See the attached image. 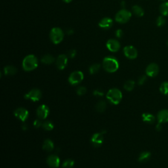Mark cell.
<instances>
[{
  "mask_svg": "<svg viewBox=\"0 0 168 168\" xmlns=\"http://www.w3.org/2000/svg\"><path fill=\"white\" fill-rule=\"evenodd\" d=\"M93 95L95 96H97V97H103L104 96V91L101 89H96L93 91Z\"/></svg>",
  "mask_w": 168,
  "mask_h": 168,
  "instance_id": "33",
  "label": "cell"
},
{
  "mask_svg": "<svg viewBox=\"0 0 168 168\" xmlns=\"http://www.w3.org/2000/svg\"><path fill=\"white\" fill-rule=\"evenodd\" d=\"M68 64V57L66 55H60L56 59V66L60 70H63Z\"/></svg>",
  "mask_w": 168,
  "mask_h": 168,
  "instance_id": "12",
  "label": "cell"
},
{
  "mask_svg": "<svg viewBox=\"0 0 168 168\" xmlns=\"http://www.w3.org/2000/svg\"><path fill=\"white\" fill-rule=\"evenodd\" d=\"M160 12L164 17H168V2H164L160 6Z\"/></svg>",
  "mask_w": 168,
  "mask_h": 168,
  "instance_id": "24",
  "label": "cell"
},
{
  "mask_svg": "<svg viewBox=\"0 0 168 168\" xmlns=\"http://www.w3.org/2000/svg\"><path fill=\"white\" fill-rule=\"evenodd\" d=\"M74 165V162L71 159L66 160L63 162L62 167L63 168H72Z\"/></svg>",
  "mask_w": 168,
  "mask_h": 168,
  "instance_id": "30",
  "label": "cell"
},
{
  "mask_svg": "<svg viewBox=\"0 0 168 168\" xmlns=\"http://www.w3.org/2000/svg\"><path fill=\"white\" fill-rule=\"evenodd\" d=\"M86 92H87V89L85 87H83V86L79 87L77 89V90H76V93H77L78 95H79V96L85 95L86 93Z\"/></svg>",
  "mask_w": 168,
  "mask_h": 168,
  "instance_id": "32",
  "label": "cell"
},
{
  "mask_svg": "<svg viewBox=\"0 0 168 168\" xmlns=\"http://www.w3.org/2000/svg\"><path fill=\"white\" fill-rule=\"evenodd\" d=\"M106 48L110 51L115 53L120 49V43L117 40L110 39L106 42Z\"/></svg>",
  "mask_w": 168,
  "mask_h": 168,
  "instance_id": "13",
  "label": "cell"
},
{
  "mask_svg": "<svg viewBox=\"0 0 168 168\" xmlns=\"http://www.w3.org/2000/svg\"><path fill=\"white\" fill-rule=\"evenodd\" d=\"M63 2H64L65 3H70L72 0H63Z\"/></svg>",
  "mask_w": 168,
  "mask_h": 168,
  "instance_id": "41",
  "label": "cell"
},
{
  "mask_svg": "<svg viewBox=\"0 0 168 168\" xmlns=\"http://www.w3.org/2000/svg\"><path fill=\"white\" fill-rule=\"evenodd\" d=\"M73 33H74L73 30H68V31H67V34H68V35H71Z\"/></svg>",
  "mask_w": 168,
  "mask_h": 168,
  "instance_id": "40",
  "label": "cell"
},
{
  "mask_svg": "<svg viewBox=\"0 0 168 168\" xmlns=\"http://www.w3.org/2000/svg\"><path fill=\"white\" fill-rule=\"evenodd\" d=\"M14 115L22 122H25L29 116V112L24 108H18L14 110Z\"/></svg>",
  "mask_w": 168,
  "mask_h": 168,
  "instance_id": "11",
  "label": "cell"
},
{
  "mask_svg": "<svg viewBox=\"0 0 168 168\" xmlns=\"http://www.w3.org/2000/svg\"><path fill=\"white\" fill-rule=\"evenodd\" d=\"M84 76L82 72L81 71H75L71 73L69 78H68V81L72 86H76L81 83L83 80Z\"/></svg>",
  "mask_w": 168,
  "mask_h": 168,
  "instance_id": "6",
  "label": "cell"
},
{
  "mask_svg": "<svg viewBox=\"0 0 168 168\" xmlns=\"http://www.w3.org/2000/svg\"><path fill=\"white\" fill-rule=\"evenodd\" d=\"M160 90L161 91V93L167 95H168V81H164L163 82L161 86H160Z\"/></svg>",
  "mask_w": 168,
  "mask_h": 168,
  "instance_id": "29",
  "label": "cell"
},
{
  "mask_svg": "<svg viewBox=\"0 0 168 168\" xmlns=\"http://www.w3.org/2000/svg\"><path fill=\"white\" fill-rule=\"evenodd\" d=\"M159 72V66L156 63L150 64L146 68V74L150 77H155Z\"/></svg>",
  "mask_w": 168,
  "mask_h": 168,
  "instance_id": "14",
  "label": "cell"
},
{
  "mask_svg": "<svg viewBox=\"0 0 168 168\" xmlns=\"http://www.w3.org/2000/svg\"><path fill=\"white\" fill-rule=\"evenodd\" d=\"M26 99H29L33 102H36L40 101L42 98V92L40 89H33L30 90L28 93L25 95Z\"/></svg>",
  "mask_w": 168,
  "mask_h": 168,
  "instance_id": "7",
  "label": "cell"
},
{
  "mask_svg": "<svg viewBox=\"0 0 168 168\" xmlns=\"http://www.w3.org/2000/svg\"><path fill=\"white\" fill-rule=\"evenodd\" d=\"M165 21L166 20L165 17L163 16V15H161V16H159L156 19V25L159 27L163 26L165 24Z\"/></svg>",
  "mask_w": 168,
  "mask_h": 168,
  "instance_id": "31",
  "label": "cell"
},
{
  "mask_svg": "<svg viewBox=\"0 0 168 168\" xmlns=\"http://www.w3.org/2000/svg\"><path fill=\"white\" fill-rule=\"evenodd\" d=\"M49 37L53 43L56 45L59 44L64 39V32L62 29L58 27H55L51 30Z\"/></svg>",
  "mask_w": 168,
  "mask_h": 168,
  "instance_id": "4",
  "label": "cell"
},
{
  "mask_svg": "<svg viewBox=\"0 0 168 168\" xmlns=\"http://www.w3.org/2000/svg\"><path fill=\"white\" fill-rule=\"evenodd\" d=\"M146 80H147V76H144V75L141 76V77H139V78L138 80V84L140 86H142L144 83V82L146 81Z\"/></svg>",
  "mask_w": 168,
  "mask_h": 168,
  "instance_id": "34",
  "label": "cell"
},
{
  "mask_svg": "<svg viewBox=\"0 0 168 168\" xmlns=\"http://www.w3.org/2000/svg\"><path fill=\"white\" fill-rule=\"evenodd\" d=\"M104 141V136L103 133H96L93 135L91 139V144L95 148L101 147Z\"/></svg>",
  "mask_w": 168,
  "mask_h": 168,
  "instance_id": "9",
  "label": "cell"
},
{
  "mask_svg": "<svg viewBox=\"0 0 168 168\" xmlns=\"http://www.w3.org/2000/svg\"><path fill=\"white\" fill-rule=\"evenodd\" d=\"M38 66L37 57L34 55L26 56L22 60V68L25 71L30 72L35 70Z\"/></svg>",
  "mask_w": 168,
  "mask_h": 168,
  "instance_id": "2",
  "label": "cell"
},
{
  "mask_svg": "<svg viewBox=\"0 0 168 168\" xmlns=\"http://www.w3.org/2000/svg\"><path fill=\"white\" fill-rule=\"evenodd\" d=\"M115 34H116V36L117 37L121 38V37H122V36H123L124 32H123V31H122V30L118 29V30H116V32Z\"/></svg>",
  "mask_w": 168,
  "mask_h": 168,
  "instance_id": "37",
  "label": "cell"
},
{
  "mask_svg": "<svg viewBox=\"0 0 168 168\" xmlns=\"http://www.w3.org/2000/svg\"><path fill=\"white\" fill-rule=\"evenodd\" d=\"M158 123H166L168 122V110L164 109L160 110L157 115Z\"/></svg>",
  "mask_w": 168,
  "mask_h": 168,
  "instance_id": "17",
  "label": "cell"
},
{
  "mask_svg": "<svg viewBox=\"0 0 168 168\" xmlns=\"http://www.w3.org/2000/svg\"><path fill=\"white\" fill-rule=\"evenodd\" d=\"M106 108V102L104 101H100L99 102H98V103L96 104L95 106V109L98 112H100V113H103L105 111Z\"/></svg>",
  "mask_w": 168,
  "mask_h": 168,
  "instance_id": "25",
  "label": "cell"
},
{
  "mask_svg": "<svg viewBox=\"0 0 168 168\" xmlns=\"http://www.w3.org/2000/svg\"><path fill=\"white\" fill-rule=\"evenodd\" d=\"M162 128V124L161 123H158L157 125H156V129L158 131H160Z\"/></svg>",
  "mask_w": 168,
  "mask_h": 168,
  "instance_id": "38",
  "label": "cell"
},
{
  "mask_svg": "<svg viewBox=\"0 0 168 168\" xmlns=\"http://www.w3.org/2000/svg\"><path fill=\"white\" fill-rule=\"evenodd\" d=\"M22 128L24 129V130H26V129H28V126L25 124H24L22 126Z\"/></svg>",
  "mask_w": 168,
  "mask_h": 168,
  "instance_id": "39",
  "label": "cell"
},
{
  "mask_svg": "<svg viewBox=\"0 0 168 168\" xmlns=\"http://www.w3.org/2000/svg\"><path fill=\"white\" fill-rule=\"evenodd\" d=\"M55 60V58L49 54L45 55L41 59L42 63L44 64H51L53 63H54Z\"/></svg>",
  "mask_w": 168,
  "mask_h": 168,
  "instance_id": "20",
  "label": "cell"
},
{
  "mask_svg": "<svg viewBox=\"0 0 168 168\" xmlns=\"http://www.w3.org/2000/svg\"><path fill=\"white\" fill-rule=\"evenodd\" d=\"M113 25V20L109 17L103 18L98 23V26L103 29H109Z\"/></svg>",
  "mask_w": 168,
  "mask_h": 168,
  "instance_id": "16",
  "label": "cell"
},
{
  "mask_svg": "<svg viewBox=\"0 0 168 168\" xmlns=\"http://www.w3.org/2000/svg\"><path fill=\"white\" fill-rule=\"evenodd\" d=\"M124 55L129 59H135L138 55V52L137 49L132 46V45H128L124 48Z\"/></svg>",
  "mask_w": 168,
  "mask_h": 168,
  "instance_id": "10",
  "label": "cell"
},
{
  "mask_svg": "<svg viewBox=\"0 0 168 168\" xmlns=\"http://www.w3.org/2000/svg\"><path fill=\"white\" fill-rule=\"evenodd\" d=\"M42 148L45 151L51 152L53 150V148H54V144H53V142L51 139H48L44 141Z\"/></svg>",
  "mask_w": 168,
  "mask_h": 168,
  "instance_id": "18",
  "label": "cell"
},
{
  "mask_svg": "<svg viewBox=\"0 0 168 168\" xmlns=\"http://www.w3.org/2000/svg\"><path fill=\"white\" fill-rule=\"evenodd\" d=\"M101 68V65L99 64H93L89 67V72L91 74H95L98 72V70H100Z\"/></svg>",
  "mask_w": 168,
  "mask_h": 168,
  "instance_id": "28",
  "label": "cell"
},
{
  "mask_svg": "<svg viewBox=\"0 0 168 168\" xmlns=\"http://www.w3.org/2000/svg\"><path fill=\"white\" fill-rule=\"evenodd\" d=\"M42 127L45 131H51L54 128V125L51 121H45L42 124Z\"/></svg>",
  "mask_w": 168,
  "mask_h": 168,
  "instance_id": "27",
  "label": "cell"
},
{
  "mask_svg": "<svg viewBox=\"0 0 168 168\" xmlns=\"http://www.w3.org/2000/svg\"><path fill=\"white\" fill-rule=\"evenodd\" d=\"M163 1H164V0H163Z\"/></svg>",
  "mask_w": 168,
  "mask_h": 168,
  "instance_id": "42",
  "label": "cell"
},
{
  "mask_svg": "<svg viewBox=\"0 0 168 168\" xmlns=\"http://www.w3.org/2000/svg\"><path fill=\"white\" fill-rule=\"evenodd\" d=\"M17 72V68L13 66H7L4 68V74L6 76H13Z\"/></svg>",
  "mask_w": 168,
  "mask_h": 168,
  "instance_id": "21",
  "label": "cell"
},
{
  "mask_svg": "<svg viewBox=\"0 0 168 168\" xmlns=\"http://www.w3.org/2000/svg\"><path fill=\"white\" fill-rule=\"evenodd\" d=\"M150 155H151V154H150V152H147V151L143 152L142 153L140 154V155L139 156V158H138L139 162H147L150 158Z\"/></svg>",
  "mask_w": 168,
  "mask_h": 168,
  "instance_id": "23",
  "label": "cell"
},
{
  "mask_svg": "<svg viewBox=\"0 0 168 168\" xmlns=\"http://www.w3.org/2000/svg\"><path fill=\"white\" fill-rule=\"evenodd\" d=\"M49 112L50 110L49 107L45 104L40 105L36 110L37 116L40 120H45V118H47L49 116Z\"/></svg>",
  "mask_w": 168,
  "mask_h": 168,
  "instance_id": "8",
  "label": "cell"
},
{
  "mask_svg": "<svg viewBox=\"0 0 168 168\" xmlns=\"http://www.w3.org/2000/svg\"><path fill=\"white\" fill-rule=\"evenodd\" d=\"M103 66L107 72L114 73L118 70L119 63L116 58L113 57H107L103 59Z\"/></svg>",
  "mask_w": 168,
  "mask_h": 168,
  "instance_id": "1",
  "label": "cell"
},
{
  "mask_svg": "<svg viewBox=\"0 0 168 168\" xmlns=\"http://www.w3.org/2000/svg\"><path fill=\"white\" fill-rule=\"evenodd\" d=\"M132 17V13L126 9H122L119 11L115 17V20L120 24H125L130 20Z\"/></svg>",
  "mask_w": 168,
  "mask_h": 168,
  "instance_id": "5",
  "label": "cell"
},
{
  "mask_svg": "<svg viewBox=\"0 0 168 168\" xmlns=\"http://www.w3.org/2000/svg\"><path fill=\"white\" fill-rule=\"evenodd\" d=\"M106 97L110 103L117 105L121 101L122 93L120 89L117 88H112L108 91Z\"/></svg>",
  "mask_w": 168,
  "mask_h": 168,
  "instance_id": "3",
  "label": "cell"
},
{
  "mask_svg": "<svg viewBox=\"0 0 168 168\" xmlns=\"http://www.w3.org/2000/svg\"><path fill=\"white\" fill-rule=\"evenodd\" d=\"M60 158L58 156L52 154L48 157L47 158V164L48 165L53 168H57L60 165Z\"/></svg>",
  "mask_w": 168,
  "mask_h": 168,
  "instance_id": "15",
  "label": "cell"
},
{
  "mask_svg": "<svg viewBox=\"0 0 168 168\" xmlns=\"http://www.w3.org/2000/svg\"><path fill=\"white\" fill-rule=\"evenodd\" d=\"M42 124L43 123H42V121H40V119L36 120L34 121V126L35 128H39L41 126H42Z\"/></svg>",
  "mask_w": 168,
  "mask_h": 168,
  "instance_id": "36",
  "label": "cell"
},
{
  "mask_svg": "<svg viewBox=\"0 0 168 168\" xmlns=\"http://www.w3.org/2000/svg\"><path fill=\"white\" fill-rule=\"evenodd\" d=\"M143 120L148 124H153L155 121V117L150 113H143L142 115Z\"/></svg>",
  "mask_w": 168,
  "mask_h": 168,
  "instance_id": "19",
  "label": "cell"
},
{
  "mask_svg": "<svg viewBox=\"0 0 168 168\" xmlns=\"http://www.w3.org/2000/svg\"><path fill=\"white\" fill-rule=\"evenodd\" d=\"M135 84V83L133 80H127L124 83V88L125 89V90H126L127 91H131L134 89Z\"/></svg>",
  "mask_w": 168,
  "mask_h": 168,
  "instance_id": "26",
  "label": "cell"
},
{
  "mask_svg": "<svg viewBox=\"0 0 168 168\" xmlns=\"http://www.w3.org/2000/svg\"><path fill=\"white\" fill-rule=\"evenodd\" d=\"M132 11H133V13L138 17H142L144 14V11L143 9L139 5H134L132 7Z\"/></svg>",
  "mask_w": 168,
  "mask_h": 168,
  "instance_id": "22",
  "label": "cell"
},
{
  "mask_svg": "<svg viewBox=\"0 0 168 168\" xmlns=\"http://www.w3.org/2000/svg\"><path fill=\"white\" fill-rule=\"evenodd\" d=\"M76 51L74 49H72L70 51H68V57H70V59H73L76 57Z\"/></svg>",
  "mask_w": 168,
  "mask_h": 168,
  "instance_id": "35",
  "label": "cell"
}]
</instances>
